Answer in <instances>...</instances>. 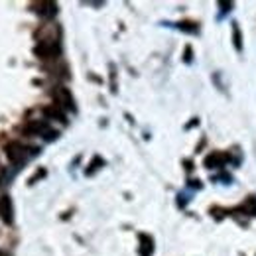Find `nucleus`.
<instances>
[{
	"mask_svg": "<svg viewBox=\"0 0 256 256\" xmlns=\"http://www.w3.org/2000/svg\"><path fill=\"white\" fill-rule=\"evenodd\" d=\"M4 152H6V158L12 162V164L22 166V164H26V162L30 160L32 156L38 154V148L24 146V144H20V142H10V144H6Z\"/></svg>",
	"mask_w": 256,
	"mask_h": 256,
	"instance_id": "f257e3e1",
	"label": "nucleus"
},
{
	"mask_svg": "<svg viewBox=\"0 0 256 256\" xmlns=\"http://www.w3.org/2000/svg\"><path fill=\"white\" fill-rule=\"evenodd\" d=\"M34 54H36V58H40V60H56V58H60L62 48H60V44H58L56 40H42V42L36 46Z\"/></svg>",
	"mask_w": 256,
	"mask_h": 256,
	"instance_id": "f03ea898",
	"label": "nucleus"
},
{
	"mask_svg": "<svg viewBox=\"0 0 256 256\" xmlns=\"http://www.w3.org/2000/svg\"><path fill=\"white\" fill-rule=\"evenodd\" d=\"M24 132H26L28 136H44L46 140H54V138L58 136V132L52 130L44 120H30V122L24 126Z\"/></svg>",
	"mask_w": 256,
	"mask_h": 256,
	"instance_id": "7ed1b4c3",
	"label": "nucleus"
},
{
	"mask_svg": "<svg viewBox=\"0 0 256 256\" xmlns=\"http://www.w3.org/2000/svg\"><path fill=\"white\" fill-rule=\"evenodd\" d=\"M52 95H54L56 104H58L60 108H64V110H71V112H75V110H77L75 100H73V95L69 93V89H65V87H62V85H58V87L52 91Z\"/></svg>",
	"mask_w": 256,
	"mask_h": 256,
	"instance_id": "20e7f679",
	"label": "nucleus"
},
{
	"mask_svg": "<svg viewBox=\"0 0 256 256\" xmlns=\"http://www.w3.org/2000/svg\"><path fill=\"white\" fill-rule=\"evenodd\" d=\"M0 219L6 224L14 223V205H12V199L8 195H4L0 199Z\"/></svg>",
	"mask_w": 256,
	"mask_h": 256,
	"instance_id": "39448f33",
	"label": "nucleus"
},
{
	"mask_svg": "<svg viewBox=\"0 0 256 256\" xmlns=\"http://www.w3.org/2000/svg\"><path fill=\"white\" fill-rule=\"evenodd\" d=\"M34 10H36L42 18L52 20V18L58 14V4H56V2H38V4H34Z\"/></svg>",
	"mask_w": 256,
	"mask_h": 256,
	"instance_id": "423d86ee",
	"label": "nucleus"
},
{
	"mask_svg": "<svg viewBox=\"0 0 256 256\" xmlns=\"http://www.w3.org/2000/svg\"><path fill=\"white\" fill-rule=\"evenodd\" d=\"M228 162V156L223 154V152H213V154H209L207 158H205V168H209V170H219V168H223L224 164Z\"/></svg>",
	"mask_w": 256,
	"mask_h": 256,
	"instance_id": "0eeeda50",
	"label": "nucleus"
},
{
	"mask_svg": "<svg viewBox=\"0 0 256 256\" xmlns=\"http://www.w3.org/2000/svg\"><path fill=\"white\" fill-rule=\"evenodd\" d=\"M154 252V240L148 234H140V256H152Z\"/></svg>",
	"mask_w": 256,
	"mask_h": 256,
	"instance_id": "6e6552de",
	"label": "nucleus"
},
{
	"mask_svg": "<svg viewBox=\"0 0 256 256\" xmlns=\"http://www.w3.org/2000/svg\"><path fill=\"white\" fill-rule=\"evenodd\" d=\"M44 112H46V116H50V118H54V120H60V122L67 124L65 114L58 108V106H46V108H44Z\"/></svg>",
	"mask_w": 256,
	"mask_h": 256,
	"instance_id": "1a4fd4ad",
	"label": "nucleus"
},
{
	"mask_svg": "<svg viewBox=\"0 0 256 256\" xmlns=\"http://www.w3.org/2000/svg\"><path fill=\"white\" fill-rule=\"evenodd\" d=\"M232 44H234V50L236 52H242V34L236 22H232Z\"/></svg>",
	"mask_w": 256,
	"mask_h": 256,
	"instance_id": "9d476101",
	"label": "nucleus"
},
{
	"mask_svg": "<svg viewBox=\"0 0 256 256\" xmlns=\"http://www.w3.org/2000/svg\"><path fill=\"white\" fill-rule=\"evenodd\" d=\"M182 32H188V34H197L199 32V26L195 24V22H180V26H178Z\"/></svg>",
	"mask_w": 256,
	"mask_h": 256,
	"instance_id": "9b49d317",
	"label": "nucleus"
},
{
	"mask_svg": "<svg viewBox=\"0 0 256 256\" xmlns=\"http://www.w3.org/2000/svg\"><path fill=\"white\" fill-rule=\"evenodd\" d=\"M242 211L244 213H250V215H256V199L254 197H248L242 205Z\"/></svg>",
	"mask_w": 256,
	"mask_h": 256,
	"instance_id": "f8f14e48",
	"label": "nucleus"
},
{
	"mask_svg": "<svg viewBox=\"0 0 256 256\" xmlns=\"http://www.w3.org/2000/svg\"><path fill=\"white\" fill-rule=\"evenodd\" d=\"M102 164H104V162L100 160V158H95V160H93V164H91V168H89V170H87V176H91V174H93V172H95V170H98V168H100V166H102Z\"/></svg>",
	"mask_w": 256,
	"mask_h": 256,
	"instance_id": "ddd939ff",
	"label": "nucleus"
},
{
	"mask_svg": "<svg viewBox=\"0 0 256 256\" xmlns=\"http://www.w3.org/2000/svg\"><path fill=\"white\" fill-rule=\"evenodd\" d=\"M219 6H221V12H228V10H232V2H219Z\"/></svg>",
	"mask_w": 256,
	"mask_h": 256,
	"instance_id": "4468645a",
	"label": "nucleus"
},
{
	"mask_svg": "<svg viewBox=\"0 0 256 256\" xmlns=\"http://www.w3.org/2000/svg\"><path fill=\"white\" fill-rule=\"evenodd\" d=\"M186 62H192V48L186 50Z\"/></svg>",
	"mask_w": 256,
	"mask_h": 256,
	"instance_id": "2eb2a0df",
	"label": "nucleus"
}]
</instances>
